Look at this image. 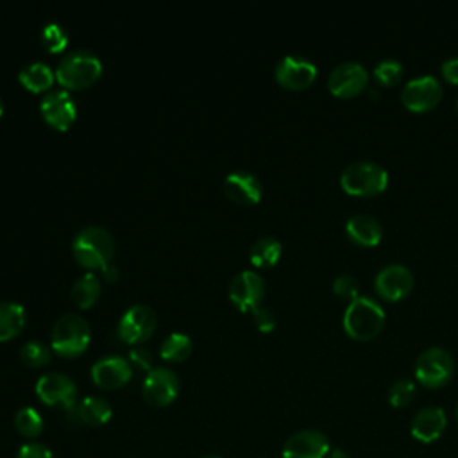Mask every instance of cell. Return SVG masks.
<instances>
[{"label": "cell", "mask_w": 458, "mask_h": 458, "mask_svg": "<svg viewBox=\"0 0 458 458\" xmlns=\"http://www.w3.org/2000/svg\"><path fill=\"white\" fill-rule=\"evenodd\" d=\"M36 394L38 397L48 404V406H59L66 411L73 410L75 397H77V386L75 383L59 372H48L43 374L36 383Z\"/></svg>", "instance_id": "ba28073f"}, {"label": "cell", "mask_w": 458, "mask_h": 458, "mask_svg": "<svg viewBox=\"0 0 458 458\" xmlns=\"http://www.w3.org/2000/svg\"><path fill=\"white\" fill-rule=\"evenodd\" d=\"M20 358L29 367H43L50 361V349L38 340H30L21 347Z\"/></svg>", "instance_id": "4dcf8cb0"}, {"label": "cell", "mask_w": 458, "mask_h": 458, "mask_svg": "<svg viewBox=\"0 0 458 458\" xmlns=\"http://www.w3.org/2000/svg\"><path fill=\"white\" fill-rule=\"evenodd\" d=\"M454 374L453 354L438 345L424 349L415 360V377L428 388H438L451 381Z\"/></svg>", "instance_id": "8992f818"}, {"label": "cell", "mask_w": 458, "mask_h": 458, "mask_svg": "<svg viewBox=\"0 0 458 458\" xmlns=\"http://www.w3.org/2000/svg\"><path fill=\"white\" fill-rule=\"evenodd\" d=\"M281 242L274 236H261L250 247V261L256 267H272L281 256Z\"/></svg>", "instance_id": "d4e9b609"}, {"label": "cell", "mask_w": 458, "mask_h": 458, "mask_svg": "<svg viewBox=\"0 0 458 458\" xmlns=\"http://www.w3.org/2000/svg\"><path fill=\"white\" fill-rule=\"evenodd\" d=\"M445 424H447L445 411L440 406H424L413 415L410 431L415 440L422 444H429L440 438V435L445 429Z\"/></svg>", "instance_id": "ac0fdd59"}, {"label": "cell", "mask_w": 458, "mask_h": 458, "mask_svg": "<svg viewBox=\"0 0 458 458\" xmlns=\"http://www.w3.org/2000/svg\"><path fill=\"white\" fill-rule=\"evenodd\" d=\"M102 276L107 283H114L120 274H118V268L113 263H107L106 267H102Z\"/></svg>", "instance_id": "8d00e7d4"}, {"label": "cell", "mask_w": 458, "mask_h": 458, "mask_svg": "<svg viewBox=\"0 0 458 458\" xmlns=\"http://www.w3.org/2000/svg\"><path fill=\"white\" fill-rule=\"evenodd\" d=\"M340 184L352 195H376L386 188L388 172L376 161L358 159L342 170Z\"/></svg>", "instance_id": "3957f363"}, {"label": "cell", "mask_w": 458, "mask_h": 458, "mask_svg": "<svg viewBox=\"0 0 458 458\" xmlns=\"http://www.w3.org/2000/svg\"><path fill=\"white\" fill-rule=\"evenodd\" d=\"M132 376L129 361L122 356H104L91 367V379L104 390H114L123 386Z\"/></svg>", "instance_id": "e0dca14e"}, {"label": "cell", "mask_w": 458, "mask_h": 458, "mask_svg": "<svg viewBox=\"0 0 458 458\" xmlns=\"http://www.w3.org/2000/svg\"><path fill=\"white\" fill-rule=\"evenodd\" d=\"M374 286L383 299L397 301L413 288V274L403 263H388L376 274Z\"/></svg>", "instance_id": "4fadbf2b"}, {"label": "cell", "mask_w": 458, "mask_h": 458, "mask_svg": "<svg viewBox=\"0 0 458 458\" xmlns=\"http://www.w3.org/2000/svg\"><path fill=\"white\" fill-rule=\"evenodd\" d=\"M16 458H54V456H52L50 449L45 447L43 444L29 442L18 449Z\"/></svg>", "instance_id": "836d02e7"}, {"label": "cell", "mask_w": 458, "mask_h": 458, "mask_svg": "<svg viewBox=\"0 0 458 458\" xmlns=\"http://www.w3.org/2000/svg\"><path fill=\"white\" fill-rule=\"evenodd\" d=\"M333 290L340 297H347L351 301L360 295V281L352 274H338L333 281Z\"/></svg>", "instance_id": "1f68e13d"}, {"label": "cell", "mask_w": 458, "mask_h": 458, "mask_svg": "<svg viewBox=\"0 0 458 458\" xmlns=\"http://www.w3.org/2000/svg\"><path fill=\"white\" fill-rule=\"evenodd\" d=\"M18 79L29 91H43L52 86L54 72L50 70L48 64L41 61H34L20 70Z\"/></svg>", "instance_id": "7402d4cb"}, {"label": "cell", "mask_w": 458, "mask_h": 458, "mask_svg": "<svg viewBox=\"0 0 458 458\" xmlns=\"http://www.w3.org/2000/svg\"><path fill=\"white\" fill-rule=\"evenodd\" d=\"M2 111H4V102H2V97H0V114H2Z\"/></svg>", "instance_id": "f35d334b"}, {"label": "cell", "mask_w": 458, "mask_h": 458, "mask_svg": "<svg viewBox=\"0 0 458 458\" xmlns=\"http://www.w3.org/2000/svg\"><path fill=\"white\" fill-rule=\"evenodd\" d=\"M98 295H100V281L93 272H86L72 286V301L79 308L93 306Z\"/></svg>", "instance_id": "cb8c5ba5"}, {"label": "cell", "mask_w": 458, "mask_h": 458, "mask_svg": "<svg viewBox=\"0 0 458 458\" xmlns=\"http://www.w3.org/2000/svg\"><path fill=\"white\" fill-rule=\"evenodd\" d=\"M415 397V383L408 377L395 379L388 388V401L395 408H403Z\"/></svg>", "instance_id": "f546056e"}, {"label": "cell", "mask_w": 458, "mask_h": 458, "mask_svg": "<svg viewBox=\"0 0 458 458\" xmlns=\"http://www.w3.org/2000/svg\"><path fill=\"white\" fill-rule=\"evenodd\" d=\"M89 326L88 322L75 313H66L63 317H59L52 327V349L64 356V358H72L81 354L88 344H89Z\"/></svg>", "instance_id": "5b68a950"}, {"label": "cell", "mask_w": 458, "mask_h": 458, "mask_svg": "<svg viewBox=\"0 0 458 458\" xmlns=\"http://www.w3.org/2000/svg\"><path fill=\"white\" fill-rule=\"evenodd\" d=\"M347 236L360 245H377L383 236V227L372 215L367 213H354L345 222Z\"/></svg>", "instance_id": "ffe728a7"}, {"label": "cell", "mask_w": 458, "mask_h": 458, "mask_svg": "<svg viewBox=\"0 0 458 458\" xmlns=\"http://www.w3.org/2000/svg\"><path fill=\"white\" fill-rule=\"evenodd\" d=\"M143 397L152 406H166L179 394V377L166 367H154L148 370L143 381Z\"/></svg>", "instance_id": "30bf717a"}, {"label": "cell", "mask_w": 458, "mask_h": 458, "mask_svg": "<svg viewBox=\"0 0 458 458\" xmlns=\"http://www.w3.org/2000/svg\"><path fill=\"white\" fill-rule=\"evenodd\" d=\"M342 324L347 335L356 340H370L385 326L383 306L369 295H356L345 306Z\"/></svg>", "instance_id": "6da1fadb"}, {"label": "cell", "mask_w": 458, "mask_h": 458, "mask_svg": "<svg viewBox=\"0 0 458 458\" xmlns=\"http://www.w3.org/2000/svg\"><path fill=\"white\" fill-rule=\"evenodd\" d=\"M102 73L100 59L89 50L68 54L57 66L55 77L59 84L70 89H84L93 84Z\"/></svg>", "instance_id": "277c9868"}, {"label": "cell", "mask_w": 458, "mask_h": 458, "mask_svg": "<svg viewBox=\"0 0 458 458\" xmlns=\"http://www.w3.org/2000/svg\"><path fill=\"white\" fill-rule=\"evenodd\" d=\"M327 458H349V454L344 453L342 449H333V451L327 454Z\"/></svg>", "instance_id": "74e56055"}, {"label": "cell", "mask_w": 458, "mask_h": 458, "mask_svg": "<svg viewBox=\"0 0 458 458\" xmlns=\"http://www.w3.org/2000/svg\"><path fill=\"white\" fill-rule=\"evenodd\" d=\"M252 318H254V324L258 326V329L263 331V333L272 331L274 326H276V317H274V313H272L268 308L258 306V308L252 311Z\"/></svg>", "instance_id": "d6a6232c"}, {"label": "cell", "mask_w": 458, "mask_h": 458, "mask_svg": "<svg viewBox=\"0 0 458 458\" xmlns=\"http://www.w3.org/2000/svg\"><path fill=\"white\" fill-rule=\"evenodd\" d=\"M442 98V84L435 75L424 73L410 79L401 89L403 104L411 111H428Z\"/></svg>", "instance_id": "52a82bcc"}, {"label": "cell", "mask_w": 458, "mask_h": 458, "mask_svg": "<svg viewBox=\"0 0 458 458\" xmlns=\"http://www.w3.org/2000/svg\"><path fill=\"white\" fill-rule=\"evenodd\" d=\"M25 324V308L18 302H0V342L16 336Z\"/></svg>", "instance_id": "603a6c76"}, {"label": "cell", "mask_w": 458, "mask_h": 458, "mask_svg": "<svg viewBox=\"0 0 458 458\" xmlns=\"http://www.w3.org/2000/svg\"><path fill=\"white\" fill-rule=\"evenodd\" d=\"M191 340L184 333H170L161 344V358L166 361H182L191 352Z\"/></svg>", "instance_id": "484cf974"}, {"label": "cell", "mask_w": 458, "mask_h": 458, "mask_svg": "<svg viewBox=\"0 0 458 458\" xmlns=\"http://www.w3.org/2000/svg\"><path fill=\"white\" fill-rule=\"evenodd\" d=\"M329 453L327 437L317 429L297 431L283 445V458H327Z\"/></svg>", "instance_id": "5bb4252c"}, {"label": "cell", "mask_w": 458, "mask_h": 458, "mask_svg": "<svg viewBox=\"0 0 458 458\" xmlns=\"http://www.w3.org/2000/svg\"><path fill=\"white\" fill-rule=\"evenodd\" d=\"M39 39H41V45L45 50L52 52V54H57L61 52L66 43H68V36H66V30L59 25V23H48L43 27L41 34H39Z\"/></svg>", "instance_id": "f1b7e54d"}, {"label": "cell", "mask_w": 458, "mask_h": 458, "mask_svg": "<svg viewBox=\"0 0 458 458\" xmlns=\"http://www.w3.org/2000/svg\"><path fill=\"white\" fill-rule=\"evenodd\" d=\"M156 313L145 304L131 306L118 322V335L127 344H140L147 340L156 329Z\"/></svg>", "instance_id": "8fae6325"}, {"label": "cell", "mask_w": 458, "mask_h": 458, "mask_svg": "<svg viewBox=\"0 0 458 458\" xmlns=\"http://www.w3.org/2000/svg\"><path fill=\"white\" fill-rule=\"evenodd\" d=\"M114 252L113 234L100 225L84 227L73 240V256L86 268H102L111 263Z\"/></svg>", "instance_id": "7a4b0ae2"}, {"label": "cell", "mask_w": 458, "mask_h": 458, "mask_svg": "<svg viewBox=\"0 0 458 458\" xmlns=\"http://www.w3.org/2000/svg\"><path fill=\"white\" fill-rule=\"evenodd\" d=\"M224 191L238 204H256L261 199V182L247 170H234L224 179Z\"/></svg>", "instance_id": "d6986e66"}, {"label": "cell", "mask_w": 458, "mask_h": 458, "mask_svg": "<svg viewBox=\"0 0 458 458\" xmlns=\"http://www.w3.org/2000/svg\"><path fill=\"white\" fill-rule=\"evenodd\" d=\"M75 413L86 426H104L111 419V406L98 395H88L75 406Z\"/></svg>", "instance_id": "44dd1931"}, {"label": "cell", "mask_w": 458, "mask_h": 458, "mask_svg": "<svg viewBox=\"0 0 458 458\" xmlns=\"http://www.w3.org/2000/svg\"><path fill=\"white\" fill-rule=\"evenodd\" d=\"M403 72H404V66L399 59H394V57H385L381 59L376 66H374V79L383 84V86H392L395 82L401 81L403 77Z\"/></svg>", "instance_id": "83f0119b"}, {"label": "cell", "mask_w": 458, "mask_h": 458, "mask_svg": "<svg viewBox=\"0 0 458 458\" xmlns=\"http://www.w3.org/2000/svg\"><path fill=\"white\" fill-rule=\"evenodd\" d=\"M39 111L45 122L57 131H66L77 114L75 102L66 89H54L45 95L39 104Z\"/></svg>", "instance_id": "2e32d148"}, {"label": "cell", "mask_w": 458, "mask_h": 458, "mask_svg": "<svg viewBox=\"0 0 458 458\" xmlns=\"http://www.w3.org/2000/svg\"><path fill=\"white\" fill-rule=\"evenodd\" d=\"M131 358L132 361L140 367V369H148L150 370V361H152V354L143 349V347H136L131 351Z\"/></svg>", "instance_id": "d590c367"}, {"label": "cell", "mask_w": 458, "mask_h": 458, "mask_svg": "<svg viewBox=\"0 0 458 458\" xmlns=\"http://www.w3.org/2000/svg\"><path fill=\"white\" fill-rule=\"evenodd\" d=\"M369 84V72L358 61H344L338 63L327 77V88L333 95L338 97H352L365 89Z\"/></svg>", "instance_id": "9c48e42d"}, {"label": "cell", "mask_w": 458, "mask_h": 458, "mask_svg": "<svg viewBox=\"0 0 458 458\" xmlns=\"http://www.w3.org/2000/svg\"><path fill=\"white\" fill-rule=\"evenodd\" d=\"M14 428L20 435H23L27 438H34L43 431V419L34 408L25 406L16 411Z\"/></svg>", "instance_id": "4316f807"}, {"label": "cell", "mask_w": 458, "mask_h": 458, "mask_svg": "<svg viewBox=\"0 0 458 458\" xmlns=\"http://www.w3.org/2000/svg\"><path fill=\"white\" fill-rule=\"evenodd\" d=\"M204 458H218V456H204Z\"/></svg>", "instance_id": "60d3db41"}, {"label": "cell", "mask_w": 458, "mask_h": 458, "mask_svg": "<svg viewBox=\"0 0 458 458\" xmlns=\"http://www.w3.org/2000/svg\"><path fill=\"white\" fill-rule=\"evenodd\" d=\"M265 295V281L259 274L242 270L231 279L229 299L242 311H254Z\"/></svg>", "instance_id": "7c38bea8"}, {"label": "cell", "mask_w": 458, "mask_h": 458, "mask_svg": "<svg viewBox=\"0 0 458 458\" xmlns=\"http://www.w3.org/2000/svg\"><path fill=\"white\" fill-rule=\"evenodd\" d=\"M276 81L288 89H304L317 77V66L301 55H284L276 64Z\"/></svg>", "instance_id": "9a60e30c"}, {"label": "cell", "mask_w": 458, "mask_h": 458, "mask_svg": "<svg viewBox=\"0 0 458 458\" xmlns=\"http://www.w3.org/2000/svg\"><path fill=\"white\" fill-rule=\"evenodd\" d=\"M440 70H442V75L445 77L447 82L456 84V82H458V55L447 57V59L440 64Z\"/></svg>", "instance_id": "e575fe53"}, {"label": "cell", "mask_w": 458, "mask_h": 458, "mask_svg": "<svg viewBox=\"0 0 458 458\" xmlns=\"http://www.w3.org/2000/svg\"><path fill=\"white\" fill-rule=\"evenodd\" d=\"M456 419H458V404H456Z\"/></svg>", "instance_id": "ab89813d"}]
</instances>
